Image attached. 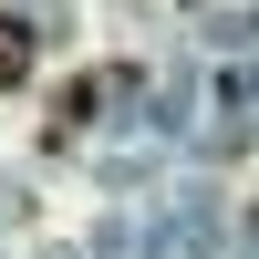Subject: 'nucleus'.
<instances>
[{"instance_id":"f257e3e1","label":"nucleus","mask_w":259,"mask_h":259,"mask_svg":"<svg viewBox=\"0 0 259 259\" xmlns=\"http://www.w3.org/2000/svg\"><path fill=\"white\" fill-rule=\"evenodd\" d=\"M21 73H31V31H21V21H11V11H0V94H11V83H21Z\"/></svg>"},{"instance_id":"f03ea898","label":"nucleus","mask_w":259,"mask_h":259,"mask_svg":"<svg viewBox=\"0 0 259 259\" xmlns=\"http://www.w3.org/2000/svg\"><path fill=\"white\" fill-rule=\"evenodd\" d=\"M114 83H124V73H83V83H73V94H62V124H83V114H94V104H104V94H114Z\"/></svg>"}]
</instances>
